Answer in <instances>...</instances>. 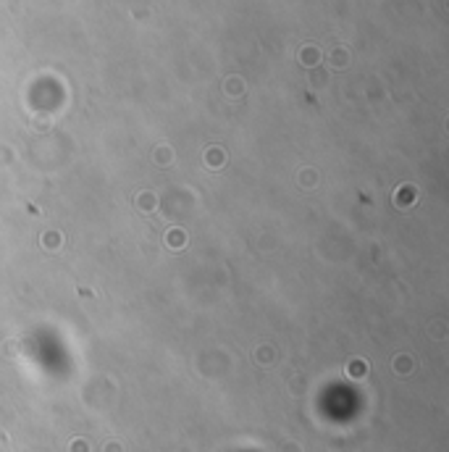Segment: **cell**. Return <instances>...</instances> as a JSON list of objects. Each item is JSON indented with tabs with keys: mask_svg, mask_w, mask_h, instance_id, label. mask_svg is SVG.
<instances>
[{
	"mask_svg": "<svg viewBox=\"0 0 449 452\" xmlns=\"http://www.w3.org/2000/svg\"><path fill=\"white\" fill-rule=\"evenodd\" d=\"M184 242H187V234H184L181 229H171V232H168V245L174 247V250H181Z\"/></svg>",
	"mask_w": 449,
	"mask_h": 452,
	"instance_id": "obj_1",
	"label": "cell"
},
{
	"mask_svg": "<svg viewBox=\"0 0 449 452\" xmlns=\"http://www.w3.org/2000/svg\"><path fill=\"white\" fill-rule=\"evenodd\" d=\"M413 203H415V190H413V187H407V190L402 187L400 195H397V205H400V208H407V205H413Z\"/></svg>",
	"mask_w": 449,
	"mask_h": 452,
	"instance_id": "obj_2",
	"label": "cell"
},
{
	"mask_svg": "<svg viewBox=\"0 0 449 452\" xmlns=\"http://www.w3.org/2000/svg\"><path fill=\"white\" fill-rule=\"evenodd\" d=\"M368 371V366H363V363H352V368H350V376H355V379H360L363 374Z\"/></svg>",
	"mask_w": 449,
	"mask_h": 452,
	"instance_id": "obj_3",
	"label": "cell"
},
{
	"mask_svg": "<svg viewBox=\"0 0 449 452\" xmlns=\"http://www.w3.org/2000/svg\"><path fill=\"white\" fill-rule=\"evenodd\" d=\"M42 239H45V245H47V247L53 245V250H56V245L61 242V237H58V234H45Z\"/></svg>",
	"mask_w": 449,
	"mask_h": 452,
	"instance_id": "obj_4",
	"label": "cell"
},
{
	"mask_svg": "<svg viewBox=\"0 0 449 452\" xmlns=\"http://www.w3.org/2000/svg\"><path fill=\"white\" fill-rule=\"evenodd\" d=\"M108 452H121V449H118V444H111V447H108Z\"/></svg>",
	"mask_w": 449,
	"mask_h": 452,
	"instance_id": "obj_5",
	"label": "cell"
}]
</instances>
